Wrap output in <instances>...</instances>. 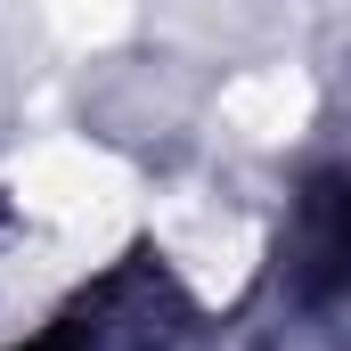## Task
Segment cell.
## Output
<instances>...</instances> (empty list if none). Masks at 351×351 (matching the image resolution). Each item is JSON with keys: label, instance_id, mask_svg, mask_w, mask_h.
Listing matches in <instances>:
<instances>
[{"label": "cell", "instance_id": "obj_1", "mask_svg": "<svg viewBox=\"0 0 351 351\" xmlns=\"http://www.w3.org/2000/svg\"><path fill=\"white\" fill-rule=\"evenodd\" d=\"M294 278L302 286H343L351 278V180L311 196V229L294 245Z\"/></svg>", "mask_w": 351, "mask_h": 351}]
</instances>
